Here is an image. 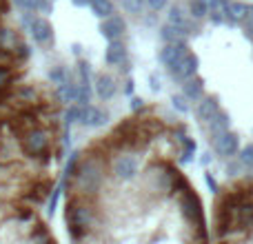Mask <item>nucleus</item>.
Listing matches in <instances>:
<instances>
[{
  "label": "nucleus",
  "instance_id": "1",
  "mask_svg": "<svg viewBox=\"0 0 253 244\" xmlns=\"http://www.w3.org/2000/svg\"><path fill=\"white\" fill-rule=\"evenodd\" d=\"M74 189L84 198H96L105 191L107 184V164L100 153H87L80 158L74 175Z\"/></svg>",
  "mask_w": 253,
  "mask_h": 244
},
{
  "label": "nucleus",
  "instance_id": "2",
  "mask_svg": "<svg viewBox=\"0 0 253 244\" xmlns=\"http://www.w3.org/2000/svg\"><path fill=\"white\" fill-rule=\"evenodd\" d=\"M100 220L98 209H93L89 198L78 196L67 204V229L71 231L74 240H84L89 229H93Z\"/></svg>",
  "mask_w": 253,
  "mask_h": 244
},
{
  "label": "nucleus",
  "instance_id": "3",
  "mask_svg": "<svg viewBox=\"0 0 253 244\" xmlns=\"http://www.w3.org/2000/svg\"><path fill=\"white\" fill-rule=\"evenodd\" d=\"M51 133L44 126H31L25 135L20 138V149L25 156L36 158V160H44L51 151Z\"/></svg>",
  "mask_w": 253,
  "mask_h": 244
},
{
  "label": "nucleus",
  "instance_id": "4",
  "mask_svg": "<svg viewBox=\"0 0 253 244\" xmlns=\"http://www.w3.org/2000/svg\"><path fill=\"white\" fill-rule=\"evenodd\" d=\"M173 200L180 209V215L184 218V222L193 224V227H205V215H202V204L200 198L187 187V182L173 193Z\"/></svg>",
  "mask_w": 253,
  "mask_h": 244
},
{
  "label": "nucleus",
  "instance_id": "5",
  "mask_svg": "<svg viewBox=\"0 0 253 244\" xmlns=\"http://www.w3.org/2000/svg\"><path fill=\"white\" fill-rule=\"evenodd\" d=\"M109 171H111V178L118 184L133 182L140 175V158L131 151H125V153L120 151L109 160Z\"/></svg>",
  "mask_w": 253,
  "mask_h": 244
},
{
  "label": "nucleus",
  "instance_id": "6",
  "mask_svg": "<svg viewBox=\"0 0 253 244\" xmlns=\"http://www.w3.org/2000/svg\"><path fill=\"white\" fill-rule=\"evenodd\" d=\"M198 65H200V62H198V56H196V53L187 51V53H184V56L180 58V60L169 69V76L175 80V82H184V80H189V78H193V76H196Z\"/></svg>",
  "mask_w": 253,
  "mask_h": 244
},
{
  "label": "nucleus",
  "instance_id": "7",
  "mask_svg": "<svg viewBox=\"0 0 253 244\" xmlns=\"http://www.w3.org/2000/svg\"><path fill=\"white\" fill-rule=\"evenodd\" d=\"M80 124L83 126H89V129H100L109 122V111H105L102 107H96V105H84L80 107Z\"/></svg>",
  "mask_w": 253,
  "mask_h": 244
},
{
  "label": "nucleus",
  "instance_id": "8",
  "mask_svg": "<svg viewBox=\"0 0 253 244\" xmlns=\"http://www.w3.org/2000/svg\"><path fill=\"white\" fill-rule=\"evenodd\" d=\"M27 29H29L34 42H38V44H51L53 42V27H51V22H49L47 18L34 16V20L29 22Z\"/></svg>",
  "mask_w": 253,
  "mask_h": 244
},
{
  "label": "nucleus",
  "instance_id": "9",
  "mask_svg": "<svg viewBox=\"0 0 253 244\" xmlns=\"http://www.w3.org/2000/svg\"><path fill=\"white\" fill-rule=\"evenodd\" d=\"M187 51L189 49H187V42H184V40H180V42H165V47H162L160 53H158V60H160L162 67L171 69Z\"/></svg>",
  "mask_w": 253,
  "mask_h": 244
},
{
  "label": "nucleus",
  "instance_id": "10",
  "mask_svg": "<svg viewBox=\"0 0 253 244\" xmlns=\"http://www.w3.org/2000/svg\"><path fill=\"white\" fill-rule=\"evenodd\" d=\"M213 142V151L218 153V156L222 158H231L238 153V147H240V138H238L236 133H231V131H224V133H220L215 140H211Z\"/></svg>",
  "mask_w": 253,
  "mask_h": 244
},
{
  "label": "nucleus",
  "instance_id": "11",
  "mask_svg": "<svg viewBox=\"0 0 253 244\" xmlns=\"http://www.w3.org/2000/svg\"><path fill=\"white\" fill-rule=\"evenodd\" d=\"M126 31V22H125V18L123 16H109V18H102V22H100V34H102V38H107V40H118V38H123V34Z\"/></svg>",
  "mask_w": 253,
  "mask_h": 244
},
{
  "label": "nucleus",
  "instance_id": "12",
  "mask_svg": "<svg viewBox=\"0 0 253 244\" xmlns=\"http://www.w3.org/2000/svg\"><path fill=\"white\" fill-rule=\"evenodd\" d=\"M93 93H96L100 100L109 102L111 98L118 93V84H116V78L109 74H98L96 82H93Z\"/></svg>",
  "mask_w": 253,
  "mask_h": 244
},
{
  "label": "nucleus",
  "instance_id": "13",
  "mask_svg": "<svg viewBox=\"0 0 253 244\" xmlns=\"http://www.w3.org/2000/svg\"><path fill=\"white\" fill-rule=\"evenodd\" d=\"M220 111L218 98L209 96V98H200V102L196 105V118L200 124H209L211 120L215 118V114Z\"/></svg>",
  "mask_w": 253,
  "mask_h": 244
},
{
  "label": "nucleus",
  "instance_id": "14",
  "mask_svg": "<svg viewBox=\"0 0 253 244\" xmlns=\"http://www.w3.org/2000/svg\"><path fill=\"white\" fill-rule=\"evenodd\" d=\"M126 60V47L118 40H109V47L105 49V62L109 67H118L120 62Z\"/></svg>",
  "mask_w": 253,
  "mask_h": 244
},
{
  "label": "nucleus",
  "instance_id": "15",
  "mask_svg": "<svg viewBox=\"0 0 253 244\" xmlns=\"http://www.w3.org/2000/svg\"><path fill=\"white\" fill-rule=\"evenodd\" d=\"M56 98L62 102V105H74V102H78V82H74L71 78H67L65 82L58 84Z\"/></svg>",
  "mask_w": 253,
  "mask_h": 244
},
{
  "label": "nucleus",
  "instance_id": "16",
  "mask_svg": "<svg viewBox=\"0 0 253 244\" xmlns=\"http://www.w3.org/2000/svg\"><path fill=\"white\" fill-rule=\"evenodd\" d=\"M229 116L224 114V111H218L215 114V118L209 122V124H205L207 133H209V140H215L220 133H224V131H229Z\"/></svg>",
  "mask_w": 253,
  "mask_h": 244
},
{
  "label": "nucleus",
  "instance_id": "17",
  "mask_svg": "<svg viewBox=\"0 0 253 244\" xmlns=\"http://www.w3.org/2000/svg\"><path fill=\"white\" fill-rule=\"evenodd\" d=\"M182 93L189 98V100H193V102L200 100L202 93H205V82H202L200 78H196V76H193V78H189V80H184V82H182Z\"/></svg>",
  "mask_w": 253,
  "mask_h": 244
},
{
  "label": "nucleus",
  "instance_id": "18",
  "mask_svg": "<svg viewBox=\"0 0 253 244\" xmlns=\"http://www.w3.org/2000/svg\"><path fill=\"white\" fill-rule=\"evenodd\" d=\"M178 144L182 147V151H180V162H182V164H189V162L193 160V156H196V142H193V138H189L187 133H180Z\"/></svg>",
  "mask_w": 253,
  "mask_h": 244
},
{
  "label": "nucleus",
  "instance_id": "19",
  "mask_svg": "<svg viewBox=\"0 0 253 244\" xmlns=\"http://www.w3.org/2000/svg\"><path fill=\"white\" fill-rule=\"evenodd\" d=\"M89 7H91L93 16H98V18H109V16H114L116 13L114 0H91Z\"/></svg>",
  "mask_w": 253,
  "mask_h": 244
},
{
  "label": "nucleus",
  "instance_id": "20",
  "mask_svg": "<svg viewBox=\"0 0 253 244\" xmlns=\"http://www.w3.org/2000/svg\"><path fill=\"white\" fill-rule=\"evenodd\" d=\"M187 36L180 31V27L171 25V22H167V25L160 27V40L162 42H180V40H184Z\"/></svg>",
  "mask_w": 253,
  "mask_h": 244
},
{
  "label": "nucleus",
  "instance_id": "21",
  "mask_svg": "<svg viewBox=\"0 0 253 244\" xmlns=\"http://www.w3.org/2000/svg\"><path fill=\"white\" fill-rule=\"evenodd\" d=\"M91 96H93L91 80H78V102L76 105H80V107L91 105Z\"/></svg>",
  "mask_w": 253,
  "mask_h": 244
},
{
  "label": "nucleus",
  "instance_id": "22",
  "mask_svg": "<svg viewBox=\"0 0 253 244\" xmlns=\"http://www.w3.org/2000/svg\"><path fill=\"white\" fill-rule=\"evenodd\" d=\"M231 13L238 20V25H245L251 16V7H247L245 2H238V0H231Z\"/></svg>",
  "mask_w": 253,
  "mask_h": 244
},
{
  "label": "nucleus",
  "instance_id": "23",
  "mask_svg": "<svg viewBox=\"0 0 253 244\" xmlns=\"http://www.w3.org/2000/svg\"><path fill=\"white\" fill-rule=\"evenodd\" d=\"M16 98L20 102H36V98H38V87H36V84H22V87H18Z\"/></svg>",
  "mask_w": 253,
  "mask_h": 244
},
{
  "label": "nucleus",
  "instance_id": "24",
  "mask_svg": "<svg viewBox=\"0 0 253 244\" xmlns=\"http://www.w3.org/2000/svg\"><path fill=\"white\" fill-rule=\"evenodd\" d=\"M209 4L205 2V0H191L189 2V11H191V16L196 18V20H202L205 16H209Z\"/></svg>",
  "mask_w": 253,
  "mask_h": 244
},
{
  "label": "nucleus",
  "instance_id": "25",
  "mask_svg": "<svg viewBox=\"0 0 253 244\" xmlns=\"http://www.w3.org/2000/svg\"><path fill=\"white\" fill-rule=\"evenodd\" d=\"M47 78L51 80V84H60V82H65V80L69 78V74H67V69L62 65H56V67H51V69H49Z\"/></svg>",
  "mask_w": 253,
  "mask_h": 244
},
{
  "label": "nucleus",
  "instance_id": "26",
  "mask_svg": "<svg viewBox=\"0 0 253 244\" xmlns=\"http://www.w3.org/2000/svg\"><path fill=\"white\" fill-rule=\"evenodd\" d=\"M144 4H147V0H123V9L131 16H140Z\"/></svg>",
  "mask_w": 253,
  "mask_h": 244
},
{
  "label": "nucleus",
  "instance_id": "27",
  "mask_svg": "<svg viewBox=\"0 0 253 244\" xmlns=\"http://www.w3.org/2000/svg\"><path fill=\"white\" fill-rule=\"evenodd\" d=\"M13 82V71L11 67L7 65H0V91H4V89H9Z\"/></svg>",
  "mask_w": 253,
  "mask_h": 244
},
{
  "label": "nucleus",
  "instance_id": "28",
  "mask_svg": "<svg viewBox=\"0 0 253 244\" xmlns=\"http://www.w3.org/2000/svg\"><path fill=\"white\" fill-rule=\"evenodd\" d=\"M80 120V105H67V111H65V126H71Z\"/></svg>",
  "mask_w": 253,
  "mask_h": 244
},
{
  "label": "nucleus",
  "instance_id": "29",
  "mask_svg": "<svg viewBox=\"0 0 253 244\" xmlns=\"http://www.w3.org/2000/svg\"><path fill=\"white\" fill-rule=\"evenodd\" d=\"M189 98L184 96V93H175V96H171V105H173V109L178 111V114H187L189 111Z\"/></svg>",
  "mask_w": 253,
  "mask_h": 244
},
{
  "label": "nucleus",
  "instance_id": "30",
  "mask_svg": "<svg viewBox=\"0 0 253 244\" xmlns=\"http://www.w3.org/2000/svg\"><path fill=\"white\" fill-rule=\"evenodd\" d=\"M40 2H42V0H13V4H16L20 11H38Z\"/></svg>",
  "mask_w": 253,
  "mask_h": 244
},
{
  "label": "nucleus",
  "instance_id": "31",
  "mask_svg": "<svg viewBox=\"0 0 253 244\" xmlns=\"http://www.w3.org/2000/svg\"><path fill=\"white\" fill-rule=\"evenodd\" d=\"M238 160H240L245 166H249V169H253V144H247V147L242 149L240 156H238Z\"/></svg>",
  "mask_w": 253,
  "mask_h": 244
},
{
  "label": "nucleus",
  "instance_id": "32",
  "mask_svg": "<svg viewBox=\"0 0 253 244\" xmlns=\"http://www.w3.org/2000/svg\"><path fill=\"white\" fill-rule=\"evenodd\" d=\"M78 78L80 80H89V78H91V65H89V62H84V60L78 62Z\"/></svg>",
  "mask_w": 253,
  "mask_h": 244
},
{
  "label": "nucleus",
  "instance_id": "33",
  "mask_svg": "<svg viewBox=\"0 0 253 244\" xmlns=\"http://www.w3.org/2000/svg\"><path fill=\"white\" fill-rule=\"evenodd\" d=\"M58 198H60V187L51 191V198H49V202H47V213L53 215V211H56V206H58Z\"/></svg>",
  "mask_w": 253,
  "mask_h": 244
},
{
  "label": "nucleus",
  "instance_id": "34",
  "mask_svg": "<svg viewBox=\"0 0 253 244\" xmlns=\"http://www.w3.org/2000/svg\"><path fill=\"white\" fill-rule=\"evenodd\" d=\"M167 2H169V0H147V7L151 9V11H162V9L167 7Z\"/></svg>",
  "mask_w": 253,
  "mask_h": 244
},
{
  "label": "nucleus",
  "instance_id": "35",
  "mask_svg": "<svg viewBox=\"0 0 253 244\" xmlns=\"http://www.w3.org/2000/svg\"><path fill=\"white\" fill-rule=\"evenodd\" d=\"M209 18H211L213 25H224V18H222V13H220L218 9H209Z\"/></svg>",
  "mask_w": 253,
  "mask_h": 244
},
{
  "label": "nucleus",
  "instance_id": "36",
  "mask_svg": "<svg viewBox=\"0 0 253 244\" xmlns=\"http://www.w3.org/2000/svg\"><path fill=\"white\" fill-rule=\"evenodd\" d=\"M40 13H51L53 11V0H42L40 2V9H38Z\"/></svg>",
  "mask_w": 253,
  "mask_h": 244
},
{
  "label": "nucleus",
  "instance_id": "37",
  "mask_svg": "<svg viewBox=\"0 0 253 244\" xmlns=\"http://www.w3.org/2000/svg\"><path fill=\"white\" fill-rule=\"evenodd\" d=\"M142 107H144V100H142V98L131 96V111H140Z\"/></svg>",
  "mask_w": 253,
  "mask_h": 244
},
{
  "label": "nucleus",
  "instance_id": "38",
  "mask_svg": "<svg viewBox=\"0 0 253 244\" xmlns=\"http://www.w3.org/2000/svg\"><path fill=\"white\" fill-rule=\"evenodd\" d=\"M149 84H151V89H153V91H160V78H158L156 74H151V76H149Z\"/></svg>",
  "mask_w": 253,
  "mask_h": 244
},
{
  "label": "nucleus",
  "instance_id": "39",
  "mask_svg": "<svg viewBox=\"0 0 253 244\" xmlns=\"http://www.w3.org/2000/svg\"><path fill=\"white\" fill-rule=\"evenodd\" d=\"M242 166H245V164H242V162H240V164H238V162H231V164L227 166V171H229V173H231V175H236V173H240V169H242Z\"/></svg>",
  "mask_w": 253,
  "mask_h": 244
},
{
  "label": "nucleus",
  "instance_id": "40",
  "mask_svg": "<svg viewBox=\"0 0 253 244\" xmlns=\"http://www.w3.org/2000/svg\"><path fill=\"white\" fill-rule=\"evenodd\" d=\"M123 91H125V96H133V80H126V82H125V89H123Z\"/></svg>",
  "mask_w": 253,
  "mask_h": 244
},
{
  "label": "nucleus",
  "instance_id": "41",
  "mask_svg": "<svg viewBox=\"0 0 253 244\" xmlns=\"http://www.w3.org/2000/svg\"><path fill=\"white\" fill-rule=\"evenodd\" d=\"M71 51H74V56H83V44L74 42V44H71Z\"/></svg>",
  "mask_w": 253,
  "mask_h": 244
},
{
  "label": "nucleus",
  "instance_id": "42",
  "mask_svg": "<svg viewBox=\"0 0 253 244\" xmlns=\"http://www.w3.org/2000/svg\"><path fill=\"white\" fill-rule=\"evenodd\" d=\"M207 184L211 187V191H218V184H215V180L211 178V173H207Z\"/></svg>",
  "mask_w": 253,
  "mask_h": 244
},
{
  "label": "nucleus",
  "instance_id": "43",
  "mask_svg": "<svg viewBox=\"0 0 253 244\" xmlns=\"http://www.w3.org/2000/svg\"><path fill=\"white\" fill-rule=\"evenodd\" d=\"M71 2H74L76 7H87V4L91 2V0H71Z\"/></svg>",
  "mask_w": 253,
  "mask_h": 244
},
{
  "label": "nucleus",
  "instance_id": "44",
  "mask_svg": "<svg viewBox=\"0 0 253 244\" xmlns=\"http://www.w3.org/2000/svg\"><path fill=\"white\" fill-rule=\"evenodd\" d=\"M209 162H211V156H209V153H202V164H209Z\"/></svg>",
  "mask_w": 253,
  "mask_h": 244
},
{
  "label": "nucleus",
  "instance_id": "45",
  "mask_svg": "<svg viewBox=\"0 0 253 244\" xmlns=\"http://www.w3.org/2000/svg\"><path fill=\"white\" fill-rule=\"evenodd\" d=\"M205 2L209 4V7H213V4H215V0H205Z\"/></svg>",
  "mask_w": 253,
  "mask_h": 244
},
{
  "label": "nucleus",
  "instance_id": "46",
  "mask_svg": "<svg viewBox=\"0 0 253 244\" xmlns=\"http://www.w3.org/2000/svg\"><path fill=\"white\" fill-rule=\"evenodd\" d=\"M4 198V187H0V200Z\"/></svg>",
  "mask_w": 253,
  "mask_h": 244
},
{
  "label": "nucleus",
  "instance_id": "47",
  "mask_svg": "<svg viewBox=\"0 0 253 244\" xmlns=\"http://www.w3.org/2000/svg\"><path fill=\"white\" fill-rule=\"evenodd\" d=\"M2 215H4V211H2V209H0V220H2Z\"/></svg>",
  "mask_w": 253,
  "mask_h": 244
},
{
  "label": "nucleus",
  "instance_id": "48",
  "mask_svg": "<svg viewBox=\"0 0 253 244\" xmlns=\"http://www.w3.org/2000/svg\"><path fill=\"white\" fill-rule=\"evenodd\" d=\"M251 16H253V7H251Z\"/></svg>",
  "mask_w": 253,
  "mask_h": 244
},
{
  "label": "nucleus",
  "instance_id": "49",
  "mask_svg": "<svg viewBox=\"0 0 253 244\" xmlns=\"http://www.w3.org/2000/svg\"><path fill=\"white\" fill-rule=\"evenodd\" d=\"M0 175H2V169H0Z\"/></svg>",
  "mask_w": 253,
  "mask_h": 244
}]
</instances>
